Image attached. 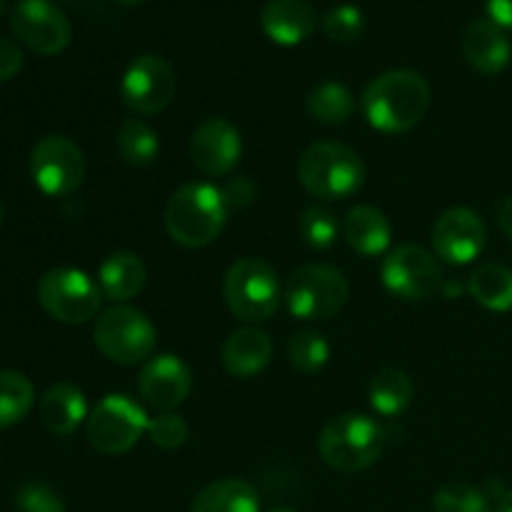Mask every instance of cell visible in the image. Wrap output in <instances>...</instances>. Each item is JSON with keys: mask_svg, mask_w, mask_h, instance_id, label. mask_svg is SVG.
I'll list each match as a JSON object with an SVG mask.
<instances>
[{"mask_svg": "<svg viewBox=\"0 0 512 512\" xmlns=\"http://www.w3.org/2000/svg\"><path fill=\"white\" fill-rule=\"evenodd\" d=\"M10 30L38 55H58L73 38L70 20L53 0H18L10 10Z\"/></svg>", "mask_w": 512, "mask_h": 512, "instance_id": "obj_13", "label": "cell"}, {"mask_svg": "<svg viewBox=\"0 0 512 512\" xmlns=\"http://www.w3.org/2000/svg\"><path fill=\"white\" fill-rule=\"evenodd\" d=\"M260 28L275 45L293 48L318 28V13L308 0H268L260 10Z\"/></svg>", "mask_w": 512, "mask_h": 512, "instance_id": "obj_17", "label": "cell"}, {"mask_svg": "<svg viewBox=\"0 0 512 512\" xmlns=\"http://www.w3.org/2000/svg\"><path fill=\"white\" fill-rule=\"evenodd\" d=\"M178 93V78L173 65L160 55H138L125 68L120 80L123 105L135 115H158L173 103Z\"/></svg>", "mask_w": 512, "mask_h": 512, "instance_id": "obj_12", "label": "cell"}, {"mask_svg": "<svg viewBox=\"0 0 512 512\" xmlns=\"http://www.w3.org/2000/svg\"><path fill=\"white\" fill-rule=\"evenodd\" d=\"M5 8H8V0H0V15L5 13Z\"/></svg>", "mask_w": 512, "mask_h": 512, "instance_id": "obj_41", "label": "cell"}, {"mask_svg": "<svg viewBox=\"0 0 512 512\" xmlns=\"http://www.w3.org/2000/svg\"><path fill=\"white\" fill-rule=\"evenodd\" d=\"M148 435L158 448L163 450H178L188 443L190 428L180 415L175 413H160L158 418L150 420Z\"/></svg>", "mask_w": 512, "mask_h": 512, "instance_id": "obj_33", "label": "cell"}, {"mask_svg": "<svg viewBox=\"0 0 512 512\" xmlns=\"http://www.w3.org/2000/svg\"><path fill=\"white\" fill-rule=\"evenodd\" d=\"M95 348L103 358L118 365H140L153 358L158 345V330L153 320L138 308L115 305L105 310L93 330Z\"/></svg>", "mask_w": 512, "mask_h": 512, "instance_id": "obj_7", "label": "cell"}, {"mask_svg": "<svg viewBox=\"0 0 512 512\" xmlns=\"http://www.w3.org/2000/svg\"><path fill=\"white\" fill-rule=\"evenodd\" d=\"M463 55L470 68L483 75H498L510 65L512 43L500 25L490 18L473 20L463 33Z\"/></svg>", "mask_w": 512, "mask_h": 512, "instance_id": "obj_18", "label": "cell"}, {"mask_svg": "<svg viewBox=\"0 0 512 512\" xmlns=\"http://www.w3.org/2000/svg\"><path fill=\"white\" fill-rule=\"evenodd\" d=\"M230 205L223 188L213 183H185L165 205V230L190 250L215 243L228 223Z\"/></svg>", "mask_w": 512, "mask_h": 512, "instance_id": "obj_2", "label": "cell"}, {"mask_svg": "<svg viewBox=\"0 0 512 512\" xmlns=\"http://www.w3.org/2000/svg\"><path fill=\"white\" fill-rule=\"evenodd\" d=\"M495 512H512V490H508V493H505L503 498H500L498 510H495Z\"/></svg>", "mask_w": 512, "mask_h": 512, "instance_id": "obj_39", "label": "cell"}, {"mask_svg": "<svg viewBox=\"0 0 512 512\" xmlns=\"http://www.w3.org/2000/svg\"><path fill=\"white\" fill-rule=\"evenodd\" d=\"M190 158L208 178L230 175L243 158V135L225 118L203 120L190 138Z\"/></svg>", "mask_w": 512, "mask_h": 512, "instance_id": "obj_16", "label": "cell"}, {"mask_svg": "<svg viewBox=\"0 0 512 512\" xmlns=\"http://www.w3.org/2000/svg\"><path fill=\"white\" fill-rule=\"evenodd\" d=\"M298 230L300 238H303V243L308 245V248L328 250L335 245L343 225L338 223L333 210L323 208V205H310V208H305L303 215H300Z\"/></svg>", "mask_w": 512, "mask_h": 512, "instance_id": "obj_30", "label": "cell"}, {"mask_svg": "<svg viewBox=\"0 0 512 512\" xmlns=\"http://www.w3.org/2000/svg\"><path fill=\"white\" fill-rule=\"evenodd\" d=\"M488 18L512 33V0H488Z\"/></svg>", "mask_w": 512, "mask_h": 512, "instance_id": "obj_37", "label": "cell"}, {"mask_svg": "<svg viewBox=\"0 0 512 512\" xmlns=\"http://www.w3.org/2000/svg\"><path fill=\"white\" fill-rule=\"evenodd\" d=\"M270 358H273V340L265 330L253 328V325L233 330L220 350L223 368L238 380H248L263 373Z\"/></svg>", "mask_w": 512, "mask_h": 512, "instance_id": "obj_19", "label": "cell"}, {"mask_svg": "<svg viewBox=\"0 0 512 512\" xmlns=\"http://www.w3.org/2000/svg\"><path fill=\"white\" fill-rule=\"evenodd\" d=\"M223 193H225V200H228L230 210L245 208V205H250V200L255 198V185L250 183L248 178H238L233 180L228 188H223Z\"/></svg>", "mask_w": 512, "mask_h": 512, "instance_id": "obj_36", "label": "cell"}, {"mask_svg": "<svg viewBox=\"0 0 512 512\" xmlns=\"http://www.w3.org/2000/svg\"><path fill=\"white\" fill-rule=\"evenodd\" d=\"M103 290L88 273L75 268H53L38 283V300L45 313L65 325H83L98 315Z\"/></svg>", "mask_w": 512, "mask_h": 512, "instance_id": "obj_9", "label": "cell"}, {"mask_svg": "<svg viewBox=\"0 0 512 512\" xmlns=\"http://www.w3.org/2000/svg\"><path fill=\"white\" fill-rule=\"evenodd\" d=\"M385 433L373 418L360 413L335 415L318 438V453L338 473H363L383 455Z\"/></svg>", "mask_w": 512, "mask_h": 512, "instance_id": "obj_4", "label": "cell"}, {"mask_svg": "<svg viewBox=\"0 0 512 512\" xmlns=\"http://www.w3.org/2000/svg\"><path fill=\"white\" fill-rule=\"evenodd\" d=\"M193 390V373L178 355L160 353L145 360L138 373V395L160 413L180 408Z\"/></svg>", "mask_w": 512, "mask_h": 512, "instance_id": "obj_15", "label": "cell"}, {"mask_svg": "<svg viewBox=\"0 0 512 512\" xmlns=\"http://www.w3.org/2000/svg\"><path fill=\"white\" fill-rule=\"evenodd\" d=\"M498 225L505 235L512 240V195L503 198V203L498 205Z\"/></svg>", "mask_w": 512, "mask_h": 512, "instance_id": "obj_38", "label": "cell"}, {"mask_svg": "<svg viewBox=\"0 0 512 512\" xmlns=\"http://www.w3.org/2000/svg\"><path fill=\"white\" fill-rule=\"evenodd\" d=\"M488 230L475 210L448 208L433 225V250L450 265H468L485 250Z\"/></svg>", "mask_w": 512, "mask_h": 512, "instance_id": "obj_14", "label": "cell"}, {"mask_svg": "<svg viewBox=\"0 0 512 512\" xmlns=\"http://www.w3.org/2000/svg\"><path fill=\"white\" fill-rule=\"evenodd\" d=\"M145 280H148L145 263L128 250H118L100 263L98 285L105 298L115 300V303H125L143 293Z\"/></svg>", "mask_w": 512, "mask_h": 512, "instance_id": "obj_22", "label": "cell"}, {"mask_svg": "<svg viewBox=\"0 0 512 512\" xmlns=\"http://www.w3.org/2000/svg\"><path fill=\"white\" fill-rule=\"evenodd\" d=\"M38 415L48 433L68 438L80 428L83 420H88V400L78 385L58 383L43 393L38 403Z\"/></svg>", "mask_w": 512, "mask_h": 512, "instance_id": "obj_20", "label": "cell"}, {"mask_svg": "<svg viewBox=\"0 0 512 512\" xmlns=\"http://www.w3.org/2000/svg\"><path fill=\"white\" fill-rule=\"evenodd\" d=\"M190 512H260V495L245 480H215L195 495Z\"/></svg>", "mask_w": 512, "mask_h": 512, "instance_id": "obj_23", "label": "cell"}, {"mask_svg": "<svg viewBox=\"0 0 512 512\" xmlns=\"http://www.w3.org/2000/svg\"><path fill=\"white\" fill-rule=\"evenodd\" d=\"M343 238L355 253L365 258H378V255L390 253L393 225L388 215L375 205H355L343 220Z\"/></svg>", "mask_w": 512, "mask_h": 512, "instance_id": "obj_21", "label": "cell"}, {"mask_svg": "<svg viewBox=\"0 0 512 512\" xmlns=\"http://www.w3.org/2000/svg\"><path fill=\"white\" fill-rule=\"evenodd\" d=\"M223 298L235 318L253 325L278 313L283 288L273 265L260 258H240L225 273Z\"/></svg>", "mask_w": 512, "mask_h": 512, "instance_id": "obj_5", "label": "cell"}, {"mask_svg": "<svg viewBox=\"0 0 512 512\" xmlns=\"http://www.w3.org/2000/svg\"><path fill=\"white\" fill-rule=\"evenodd\" d=\"M35 403L33 383L23 373L0 370V428H13Z\"/></svg>", "mask_w": 512, "mask_h": 512, "instance_id": "obj_28", "label": "cell"}, {"mask_svg": "<svg viewBox=\"0 0 512 512\" xmlns=\"http://www.w3.org/2000/svg\"><path fill=\"white\" fill-rule=\"evenodd\" d=\"M430 85L408 68L388 70L370 80L360 98V110L370 128L385 135H400L423 123L430 110Z\"/></svg>", "mask_w": 512, "mask_h": 512, "instance_id": "obj_1", "label": "cell"}, {"mask_svg": "<svg viewBox=\"0 0 512 512\" xmlns=\"http://www.w3.org/2000/svg\"><path fill=\"white\" fill-rule=\"evenodd\" d=\"M115 148H118L123 163L133 165V168H145L158 158L160 140L148 123H143L140 118H125L115 133Z\"/></svg>", "mask_w": 512, "mask_h": 512, "instance_id": "obj_27", "label": "cell"}, {"mask_svg": "<svg viewBox=\"0 0 512 512\" xmlns=\"http://www.w3.org/2000/svg\"><path fill=\"white\" fill-rule=\"evenodd\" d=\"M305 108H308L310 118H315L318 123L340 125L353 118L358 100H355L353 90L348 85L328 80V83H320L310 90Z\"/></svg>", "mask_w": 512, "mask_h": 512, "instance_id": "obj_26", "label": "cell"}, {"mask_svg": "<svg viewBox=\"0 0 512 512\" xmlns=\"http://www.w3.org/2000/svg\"><path fill=\"white\" fill-rule=\"evenodd\" d=\"M18 508L20 512H65V503L48 485L30 483L20 488Z\"/></svg>", "mask_w": 512, "mask_h": 512, "instance_id": "obj_34", "label": "cell"}, {"mask_svg": "<svg viewBox=\"0 0 512 512\" xmlns=\"http://www.w3.org/2000/svg\"><path fill=\"white\" fill-rule=\"evenodd\" d=\"M323 33L328 35L333 43L350 45L355 40H360V35L365 33V15L358 5L353 3H340L333 5L328 13L323 15Z\"/></svg>", "mask_w": 512, "mask_h": 512, "instance_id": "obj_32", "label": "cell"}, {"mask_svg": "<svg viewBox=\"0 0 512 512\" xmlns=\"http://www.w3.org/2000/svg\"><path fill=\"white\" fill-rule=\"evenodd\" d=\"M435 512H493L490 498L480 488L468 483L443 485L433 495Z\"/></svg>", "mask_w": 512, "mask_h": 512, "instance_id": "obj_31", "label": "cell"}, {"mask_svg": "<svg viewBox=\"0 0 512 512\" xmlns=\"http://www.w3.org/2000/svg\"><path fill=\"white\" fill-rule=\"evenodd\" d=\"M365 163L343 143H313L298 160V180L313 198L345 200L365 183Z\"/></svg>", "mask_w": 512, "mask_h": 512, "instance_id": "obj_3", "label": "cell"}, {"mask_svg": "<svg viewBox=\"0 0 512 512\" xmlns=\"http://www.w3.org/2000/svg\"><path fill=\"white\" fill-rule=\"evenodd\" d=\"M470 298L485 310L493 313H510L512 310V270L500 263H485L470 275Z\"/></svg>", "mask_w": 512, "mask_h": 512, "instance_id": "obj_25", "label": "cell"}, {"mask_svg": "<svg viewBox=\"0 0 512 512\" xmlns=\"http://www.w3.org/2000/svg\"><path fill=\"white\" fill-rule=\"evenodd\" d=\"M380 280L385 290L400 300H428L443 288V268L438 255L423 245H398L390 250L380 265Z\"/></svg>", "mask_w": 512, "mask_h": 512, "instance_id": "obj_10", "label": "cell"}, {"mask_svg": "<svg viewBox=\"0 0 512 512\" xmlns=\"http://www.w3.org/2000/svg\"><path fill=\"white\" fill-rule=\"evenodd\" d=\"M283 298L293 318L330 320L348 303L350 285L335 265L310 263L290 273Z\"/></svg>", "mask_w": 512, "mask_h": 512, "instance_id": "obj_6", "label": "cell"}, {"mask_svg": "<svg viewBox=\"0 0 512 512\" xmlns=\"http://www.w3.org/2000/svg\"><path fill=\"white\" fill-rule=\"evenodd\" d=\"M270 512H293V510H288V508H275V510H270Z\"/></svg>", "mask_w": 512, "mask_h": 512, "instance_id": "obj_42", "label": "cell"}, {"mask_svg": "<svg viewBox=\"0 0 512 512\" xmlns=\"http://www.w3.org/2000/svg\"><path fill=\"white\" fill-rule=\"evenodd\" d=\"M288 358L303 375L320 373L330 360V345L318 330H298L288 343Z\"/></svg>", "mask_w": 512, "mask_h": 512, "instance_id": "obj_29", "label": "cell"}, {"mask_svg": "<svg viewBox=\"0 0 512 512\" xmlns=\"http://www.w3.org/2000/svg\"><path fill=\"white\" fill-rule=\"evenodd\" d=\"M120 5H138V3H145V0H118Z\"/></svg>", "mask_w": 512, "mask_h": 512, "instance_id": "obj_40", "label": "cell"}, {"mask_svg": "<svg viewBox=\"0 0 512 512\" xmlns=\"http://www.w3.org/2000/svg\"><path fill=\"white\" fill-rule=\"evenodd\" d=\"M85 170L83 150L65 135H45L30 153V178L50 198L75 193L83 185Z\"/></svg>", "mask_w": 512, "mask_h": 512, "instance_id": "obj_11", "label": "cell"}, {"mask_svg": "<svg viewBox=\"0 0 512 512\" xmlns=\"http://www.w3.org/2000/svg\"><path fill=\"white\" fill-rule=\"evenodd\" d=\"M150 418L143 405L123 393H110L90 410L85 420L88 443L103 455H125L148 433Z\"/></svg>", "mask_w": 512, "mask_h": 512, "instance_id": "obj_8", "label": "cell"}, {"mask_svg": "<svg viewBox=\"0 0 512 512\" xmlns=\"http://www.w3.org/2000/svg\"><path fill=\"white\" fill-rule=\"evenodd\" d=\"M415 395V385L410 375L400 368H383L370 380L368 398L370 408L383 418H398L410 408Z\"/></svg>", "mask_w": 512, "mask_h": 512, "instance_id": "obj_24", "label": "cell"}, {"mask_svg": "<svg viewBox=\"0 0 512 512\" xmlns=\"http://www.w3.org/2000/svg\"><path fill=\"white\" fill-rule=\"evenodd\" d=\"M0 223H3V205H0Z\"/></svg>", "mask_w": 512, "mask_h": 512, "instance_id": "obj_43", "label": "cell"}, {"mask_svg": "<svg viewBox=\"0 0 512 512\" xmlns=\"http://www.w3.org/2000/svg\"><path fill=\"white\" fill-rule=\"evenodd\" d=\"M23 68V50L15 40L0 38V83L15 78Z\"/></svg>", "mask_w": 512, "mask_h": 512, "instance_id": "obj_35", "label": "cell"}]
</instances>
